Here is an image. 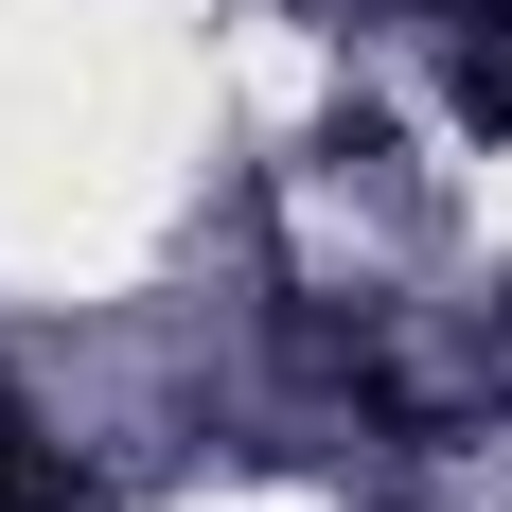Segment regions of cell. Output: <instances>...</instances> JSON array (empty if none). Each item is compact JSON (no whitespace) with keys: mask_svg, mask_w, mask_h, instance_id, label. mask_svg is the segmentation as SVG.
Listing matches in <instances>:
<instances>
[{"mask_svg":"<svg viewBox=\"0 0 512 512\" xmlns=\"http://www.w3.org/2000/svg\"><path fill=\"white\" fill-rule=\"evenodd\" d=\"M442 106L477 142H512V0H442Z\"/></svg>","mask_w":512,"mask_h":512,"instance_id":"6da1fadb","label":"cell"},{"mask_svg":"<svg viewBox=\"0 0 512 512\" xmlns=\"http://www.w3.org/2000/svg\"><path fill=\"white\" fill-rule=\"evenodd\" d=\"M318 18H336V36H354V18H442V0H318Z\"/></svg>","mask_w":512,"mask_h":512,"instance_id":"3957f363","label":"cell"},{"mask_svg":"<svg viewBox=\"0 0 512 512\" xmlns=\"http://www.w3.org/2000/svg\"><path fill=\"white\" fill-rule=\"evenodd\" d=\"M0 512H89V495H71V460L36 442V407H18V389H0Z\"/></svg>","mask_w":512,"mask_h":512,"instance_id":"7a4b0ae2","label":"cell"}]
</instances>
